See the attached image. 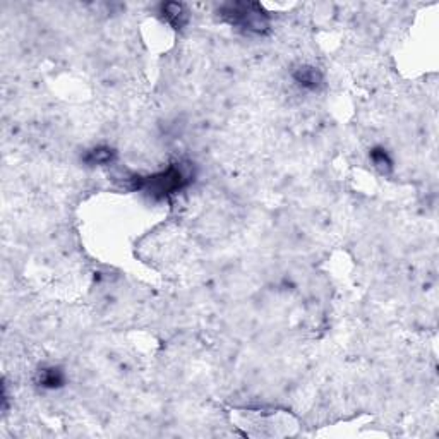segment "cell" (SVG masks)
<instances>
[{"label": "cell", "instance_id": "6da1fadb", "mask_svg": "<svg viewBox=\"0 0 439 439\" xmlns=\"http://www.w3.org/2000/svg\"><path fill=\"white\" fill-rule=\"evenodd\" d=\"M222 21L249 35H266L270 31V14L258 2H229L218 9Z\"/></svg>", "mask_w": 439, "mask_h": 439}, {"label": "cell", "instance_id": "7a4b0ae2", "mask_svg": "<svg viewBox=\"0 0 439 439\" xmlns=\"http://www.w3.org/2000/svg\"><path fill=\"white\" fill-rule=\"evenodd\" d=\"M189 173L186 172L184 166L178 164H172L166 166L161 172L153 173L148 177H134L132 189L144 190L146 194L154 199H165L177 194L184 187L189 186L190 182Z\"/></svg>", "mask_w": 439, "mask_h": 439}, {"label": "cell", "instance_id": "3957f363", "mask_svg": "<svg viewBox=\"0 0 439 439\" xmlns=\"http://www.w3.org/2000/svg\"><path fill=\"white\" fill-rule=\"evenodd\" d=\"M158 14H160V18L164 19L170 28H173V30H182V28H186L190 19L189 9H187L186 4H182V2L160 4Z\"/></svg>", "mask_w": 439, "mask_h": 439}, {"label": "cell", "instance_id": "277c9868", "mask_svg": "<svg viewBox=\"0 0 439 439\" xmlns=\"http://www.w3.org/2000/svg\"><path fill=\"white\" fill-rule=\"evenodd\" d=\"M292 77H294L297 86H300L302 89H307V91H316L323 86V74L318 67L314 66H299L292 72Z\"/></svg>", "mask_w": 439, "mask_h": 439}, {"label": "cell", "instance_id": "5b68a950", "mask_svg": "<svg viewBox=\"0 0 439 439\" xmlns=\"http://www.w3.org/2000/svg\"><path fill=\"white\" fill-rule=\"evenodd\" d=\"M35 383L45 389H59L66 384V374L60 367L48 365V367H42L36 372Z\"/></svg>", "mask_w": 439, "mask_h": 439}, {"label": "cell", "instance_id": "8992f818", "mask_svg": "<svg viewBox=\"0 0 439 439\" xmlns=\"http://www.w3.org/2000/svg\"><path fill=\"white\" fill-rule=\"evenodd\" d=\"M117 153L115 149H112L110 146H96V148L88 149L86 154L83 156V160L91 166H103L113 164Z\"/></svg>", "mask_w": 439, "mask_h": 439}, {"label": "cell", "instance_id": "52a82bcc", "mask_svg": "<svg viewBox=\"0 0 439 439\" xmlns=\"http://www.w3.org/2000/svg\"><path fill=\"white\" fill-rule=\"evenodd\" d=\"M369 156H371L372 165L376 166V169L380 170L381 173H388L389 170L393 169V160H392V156H389V153L386 152L384 148H381V146H376V148L372 149Z\"/></svg>", "mask_w": 439, "mask_h": 439}]
</instances>
